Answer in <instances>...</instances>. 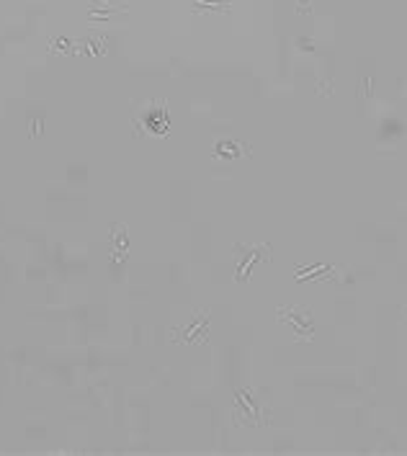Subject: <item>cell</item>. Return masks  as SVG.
<instances>
[{
	"instance_id": "6da1fadb",
	"label": "cell",
	"mask_w": 407,
	"mask_h": 456,
	"mask_svg": "<svg viewBox=\"0 0 407 456\" xmlns=\"http://www.w3.org/2000/svg\"><path fill=\"white\" fill-rule=\"evenodd\" d=\"M278 317H281V320H289L294 325V328H297V333L302 338H310L312 336V320H310V312H307V309H299V317H294V312L292 309H289V312H278Z\"/></svg>"
}]
</instances>
